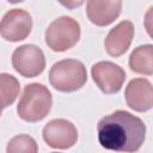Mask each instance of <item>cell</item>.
<instances>
[{
  "mask_svg": "<svg viewBox=\"0 0 153 153\" xmlns=\"http://www.w3.org/2000/svg\"><path fill=\"white\" fill-rule=\"evenodd\" d=\"M102 147L115 152H136L146 137V124L133 114L117 110L103 117L97 124Z\"/></svg>",
  "mask_w": 153,
  "mask_h": 153,
  "instance_id": "6da1fadb",
  "label": "cell"
},
{
  "mask_svg": "<svg viewBox=\"0 0 153 153\" xmlns=\"http://www.w3.org/2000/svg\"><path fill=\"white\" fill-rule=\"evenodd\" d=\"M53 105L51 93L47 86L32 82L25 86L19 99L17 112L23 121L33 123L43 120Z\"/></svg>",
  "mask_w": 153,
  "mask_h": 153,
  "instance_id": "7a4b0ae2",
  "label": "cell"
},
{
  "mask_svg": "<svg viewBox=\"0 0 153 153\" xmlns=\"http://www.w3.org/2000/svg\"><path fill=\"white\" fill-rule=\"evenodd\" d=\"M51 86L61 92L80 90L87 81V72L84 63L75 59H65L53 65L49 72Z\"/></svg>",
  "mask_w": 153,
  "mask_h": 153,
  "instance_id": "3957f363",
  "label": "cell"
},
{
  "mask_svg": "<svg viewBox=\"0 0 153 153\" xmlns=\"http://www.w3.org/2000/svg\"><path fill=\"white\" fill-rule=\"evenodd\" d=\"M80 38V25L72 17L62 16L50 23L45 30V44L54 51L73 48Z\"/></svg>",
  "mask_w": 153,
  "mask_h": 153,
  "instance_id": "277c9868",
  "label": "cell"
},
{
  "mask_svg": "<svg viewBox=\"0 0 153 153\" xmlns=\"http://www.w3.org/2000/svg\"><path fill=\"white\" fill-rule=\"evenodd\" d=\"M12 66L25 78L38 76L45 67V57L42 49L35 44H24L14 49Z\"/></svg>",
  "mask_w": 153,
  "mask_h": 153,
  "instance_id": "5b68a950",
  "label": "cell"
},
{
  "mask_svg": "<svg viewBox=\"0 0 153 153\" xmlns=\"http://www.w3.org/2000/svg\"><path fill=\"white\" fill-rule=\"evenodd\" d=\"M42 136L49 147L55 149H68L76 143L78 130L71 121L56 118L44 126Z\"/></svg>",
  "mask_w": 153,
  "mask_h": 153,
  "instance_id": "8992f818",
  "label": "cell"
},
{
  "mask_svg": "<svg viewBox=\"0 0 153 153\" xmlns=\"http://www.w3.org/2000/svg\"><path fill=\"white\" fill-rule=\"evenodd\" d=\"M91 75L96 85L105 94L117 93L126 80V72L118 65L110 61H99L91 68Z\"/></svg>",
  "mask_w": 153,
  "mask_h": 153,
  "instance_id": "52a82bcc",
  "label": "cell"
},
{
  "mask_svg": "<svg viewBox=\"0 0 153 153\" xmlns=\"http://www.w3.org/2000/svg\"><path fill=\"white\" fill-rule=\"evenodd\" d=\"M32 29V18L29 12L13 8L10 10L1 19V37L8 42H19L25 39Z\"/></svg>",
  "mask_w": 153,
  "mask_h": 153,
  "instance_id": "ba28073f",
  "label": "cell"
},
{
  "mask_svg": "<svg viewBox=\"0 0 153 153\" xmlns=\"http://www.w3.org/2000/svg\"><path fill=\"white\" fill-rule=\"evenodd\" d=\"M127 105L137 112H145L153 108V85L145 78L129 81L124 91Z\"/></svg>",
  "mask_w": 153,
  "mask_h": 153,
  "instance_id": "9c48e42d",
  "label": "cell"
},
{
  "mask_svg": "<svg viewBox=\"0 0 153 153\" xmlns=\"http://www.w3.org/2000/svg\"><path fill=\"white\" fill-rule=\"evenodd\" d=\"M122 11V0H87L86 14L90 22L97 26H106L114 23Z\"/></svg>",
  "mask_w": 153,
  "mask_h": 153,
  "instance_id": "30bf717a",
  "label": "cell"
},
{
  "mask_svg": "<svg viewBox=\"0 0 153 153\" xmlns=\"http://www.w3.org/2000/svg\"><path fill=\"white\" fill-rule=\"evenodd\" d=\"M133 38L134 24L130 20H123L109 31L104 41L105 50L110 56L118 57L129 49Z\"/></svg>",
  "mask_w": 153,
  "mask_h": 153,
  "instance_id": "8fae6325",
  "label": "cell"
},
{
  "mask_svg": "<svg viewBox=\"0 0 153 153\" xmlns=\"http://www.w3.org/2000/svg\"><path fill=\"white\" fill-rule=\"evenodd\" d=\"M129 67L142 75H153V45L143 44L135 48L129 56Z\"/></svg>",
  "mask_w": 153,
  "mask_h": 153,
  "instance_id": "7c38bea8",
  "label": "cell"
},
{
  "mask_svg": "<svg viewBox=\"0 0 153 153\" xmlns=\"http://www.w3.org/2000/svg\"><path fill=\"white\" fill-rule=\"evenodd\" d=\"M20 90L19 81L11 74H0V92H1V106L2 109L13 104Z\"/></svg>",
  "mask_w": 153,
  "mask_h": 153,
  "instance_id": "4fadbf2b",
  "label": "cell"
},
{
  "mask_svg": "<svg viewBox=\"0 0 153 153\" xmlns=\"http://www.w3.org/2000/svg\"><path fill=\"white\" fill-rule=\"evenodd\" d=\"M37 151H38V146L35 139L26 134H20L12 137L6 147L7 153H17V152L36 153Z\"/></svg>",
  "mask_w": 153,
  "mask_h": 153,
  "instance_id": "5bb4252c",
  "label": "cell"
},
{
  "mask_svg": "<svg viewBox=\"0 0 153 153\" xmlns=\"http://www.w3.org/2000/svg\"><path fill=\"white\" fill-rule=\"evenodd\" d=\"M143 25L149 37L153 38V6L147 10L145 14V19H143Z\"/></svg>",
  "mask_w": 153,
  "mask_h": 153,
  "instance_id": "9a60e30c",
  "label": "cell"
},
{
  "mask_svg": "<svg viewBox=\"0 0 153 153\" xmlns=\"http://www.w3.org/2000/svg\"><path fill=\"white\" fill-rule=\"evenodd\" d=\"M62 6H65L68 10H74L76 7H80L85 0H57Z\"/></svg>",
  "mask_w": 153,
  "mask_h": 153,
  "instance_id": "2e32d148",
  "label": "cell"
},
{
  "mask_svg": "<svg viewBox=\"0 0 153 153\" xmlns=\"http://www.w3.org/2000/svg\"><path fill=\"white\" fill-rule=\"evenodd\" d=\"M8 2H11V4H18V2H22V1H24V0H7Z\"/></svg>",
  "mask_w": 153,
  "mask_h": 153,
  "instance_id": "e0dca14e",
  "label": "cell"
}]
</instances>
